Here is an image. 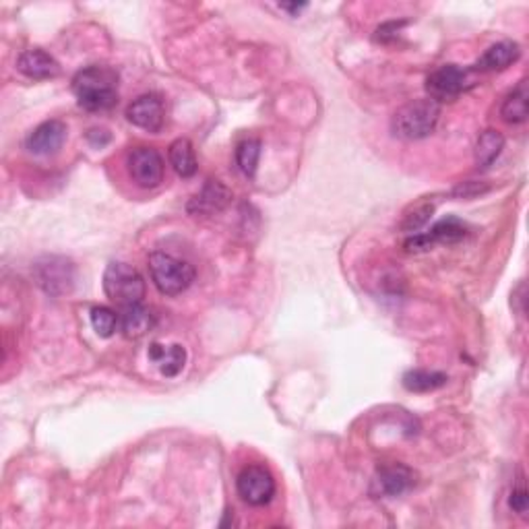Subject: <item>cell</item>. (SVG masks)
I'll return each instance as SVG.
<instances>
[{
	"mask_svg": "<svg viewBox=\"0 0 529 529\" xmlns=\"http://www.w3.org/2000/svg\"><path fill=\"white\" fill-rule=\"evenodd\" d=\"M73 92L87 112H104L118 104V73L110 66L92 65L73 77Z\"/></svg>",
	"mask_w": 529,
	"mask_h": 529,
	"instance_id": "obj_1",
	"label": "cell"
},
{
	"mask_svg": "<svg viewBox=\"0 0 529 529\" xmlns=\"http://www.w3.org/2000/svg\"><path fill=\"white\" fill-rule=\"evenodd\" d=\"M441 118V104L434 100H415L399 108L391 118V131L397 139L420 141L434 133Z\"/></svg>",
	"mask_w": 529,
	"mask_h": 529,
	"instance_id": "obj_2",
	"label": "cell"
},
{
	"mask_svg": "<svg viewBox=\"0 0 529 529\" xmlns=\"http://www.w3.org/2000/svg\"><path fill=\"white\" fill-rule=\"evenodd\" d=\"M149 275L164 296H180L193 285L196 271L188 261L157 251L149 255Z\"/></svg>",
	"mask_w": 529,
	"mask_h": 529,
	"instance_id": "obj_3",
	"label": "cell"
},
{
	"mask_svg": "<svg viewBox=\"0 0 529 529\" xmlns=\"http://www.w3.org/2000/svg\"><path fill=\"white\" fill-rule=\"evenodd\" d=\"M104 292L120 306L137 304L145 298V279L131 264L115 261L105 267Z\"/></svg>",
	"mask_w": 529,
	"mask_h": 529,
	"instance_id": "obj_4",
	"label": "cell"
},
{
	"mask_svg": "<svg viewBox=\"0 0 529 529\" xmlns=\"http://www.w3.org/2000/svg\"><path fill=\"white\" fill-rule=\"evenodd\" d=\"M126 170L133 183L139 188H145V191L157 188L164 183V157L154 147L133 149L126 157Z\"/></svg>",
	"mask_w": 529,
	"mask_h": 529,
	"instance_id": "obj_5",
	"label": "cell"
},
{
	"mask_svg": "<svg viewBox=\"0 0 529 529\" xmlns=\"http://www.w3.org/2000/svg\"><path fill=\"white\" fill-rule=\"evenodd\" d=\"M238 496L251 506H264L274 501L275 480L264 465H246L236 478Z\"/></svg>",
	"mask_w": 529,
	"mask_h": 529,
	"instance_id": "obj_6",
	"label": "cell"
},
{
	"mask_svg": "<svg viewBox=\"0 0 529 529\" xmlns=\"http://www.w3.org/2000/svg\"><path fill=\"white\" fill-rule=\"evenodd\" d=\"M467 83H470V71L457 65H443L426 77V92L436 104L453 102L465 92Z\"/></svg>",
	"mask_w": 529,
	"mask_h": 529,
	"instance_id": "obj_7",
	"label": "cell"
},
{
	"mask_svg": "<svg viewBox=\"0 0 529 529\" xmlns=\"http://www.w3.org/2000/svg\"><path fill=\"white\" fill-rule=\"evenodd\" d=\"M467 236V225L457 217H444L434 224L433 228L424 234H415V236L405 240L407 253H424L430 251L434 245H453Z\"/></svg>",
	"mask_w": 529,
	"mask_h": 529,
	"instance_id": "obj_8",
	"label": "cell"
},
{
	"mask_svg": "<svg viewBox=\"0 0 529 529\" xmlns=\"http://www.w3.org/2000/svg\"><path fill=\"white\" fill-rule=\"evenodd\" d=\"M35 277L44 292L52 294V296H63L73 290L75 267L63 256H48L35 264Z\"/></svg>",
	"mask_w": 529,
	"mask_h": 529,
	"instance_id": "obj_9",
	"label": "cell"
},
{
	"mask_svg": "<svg viewBox=\"0 0 529 529\" xmlns=\"http://www.w3.org/2000/svg\"><path fill=\"white\" fill-rule=\"evenodd\" d=\"M415 474L412 467L399 461H391V464L379 465V470L374 474L373 480V494L384 496V498H395L405 494L407 490L414 488Z\"/></svg>",
	"mask_w": 529,
	"mask_h": 529,
	"instance_id": "obj_10",
	"label": "cell"
},
{
	"mask_svg": "<svg viewBox=\"0 0 529 529\" xmlns=\"http://www.w3.org/2000/svg\"><path fill=\"white\" fill-rule=\"evenodd\" d=\"M126 120L147 133H160L165 123V105L157 94L139 95L126 108Z\"/></svg>",
	"mask_w": 529,
	"mask_h": 529,
	"instance_id": "obj_11",
	"label": "cell"
},
{
	"mask_svg": "<svg viewBox=\"0 0 529 529\" xmlns=\"http://www.w3.org/2000/svg\"><path fill=\"white\" fill-rule=\"evenodd\" d=\"M66 125L63 120H46L35 126L25 141V147L34 155H55L66 141Z\"/></svg>",
	"mask_w": 529,
	"mask_h": 529,
	"instance_id": "obj_12",
	"label": "cell"
},
{
	"mask_svg": "<svg viewBox=\"0 0 529 529\" xmlns=\"http://www.w3.org/2000/svg\"><path fill=\"white\" fill-rule=\"evenodd\" d=\"M230 188L219 180H207L205 186L188 201V214L191 215H215L230 205Z\"/></svg>",
	"mask_w": 529,
	"mask_h": 529,
	"instance_id": "obj_13",
	"label": "cell"
},
{
	"mask_svg": "<svg viewBox=\"0 0 529 529\" xmlns=\"http://www.w3.org/2000/svg\"><path fill=\"white\" fill-rule=\"evenodd\" d=\"M17 69H19V73H24L25 77L37 79V81L55 79L60 75L58 60L42 48L25 50L24 55L17 58Z\"/></svg>",
	"mask_w": 529,
	"mask_h": 529,
	"instance_id": "obj_14",
	"label": "cell"
},
{
	"mask_svg": "<svg viewBox=\"0 0 529 529\" xmlns=\"http://www.w3.org/2000/svg\"><path fill=\"white\" fill-rule=\"evenodd\" d=\"M521 50L515 42H498L490 46L484 55L475 60L474 71L480 73H496L509 69L513 63H517Z\"/></svg>",
	"mask_w": 529,
	"mask_h": 529,
	"instance_id": "obj_15",
	"label": "cell"
},
{
	"mask_svg": "<svg viewBox=\"0 0 529 529\" xmlns=\"http://www.w3.org/2000/svg\"><path fill=\"white\" fill-rule=\"evenodd\" d=\"M155 324V314L151 308H147L143 302L137 304H128L123 306V313H120V331L128 339H139L145 334H149Z\"/></svg>",
	"mask_w": 529,
	"mask_h": 529,
	"instance_id": "obj_16",
	"label": "cell"
},
{
	"mask_svg": "<svg viewBox=\"0 0 529 529\" xmlns=\"http://www.w3.org/2000/svg\"><path fill=\"white\" fill-rule=\"evenodd\" d=\"M149 360L155 362L164 376L172 379V376H178L183 373V368L186 364V350L180 344L162 345L155 342L149 345Z\"/></svg>",
	"mask_w": 529,
	"mask_h": 529,
	"instance_id": "obj_17",
	"label": "cell"
},
{
	"mask_svg": "<svg viewBox=\"0 0 529 529\" xmlns=\"http://www.w3.org/2000/svg\"><path fill=\"white\" fill-rule=\"evenodd\" d=\"M527 100H529V92H527V79L519 81V85L513 89V92L506 95V100L501 105V116L504 123L509 125H524L527 120Z\"/></svg>",
	"mask_w": 529,
	"mask_h": 529,
	"instance_id": "obj_18",
	"label": "cell"
},
{
	"mask_svg": "<svg viewBox=\"0 0 529 529\" xmlns=\"http://www.w3.org/2000/svg\"><path fill=\"white\" fill-rule=\"evenodd\" d=\"M503 149H504L503 135L494 131V128H488V131H484L480 135L478 143H475V165L482 170L490 168V165L498 160V155L503 154Z\"/></svg>",
	"mask_w": 529,
	"mask_h": 529,
	"instance_id": "obj_19",
	"label": "cell"
},
{
	"mask_svg": "<svg viewBox=\"0 0 529 529\" xmlns=\"http://www.w3.org/2000/svg\"><path fill=\"white\" fill-rule=\"evenodd\" d=\"M170 164L174 172L183 178H191L199 170V164H196V155L193 149V143L188 139H176L170 145Z\"/></svg>",
	"mask_w": 529,
	"mask_h": 529,
	"instance_id": "obj_20",
	"label": "cell"
},
{
	"mask_svg": "<svg viewBox=\"0 0 529 529\" xmlns=\"http://www.w3.org/2000/svg\"><path fill=\"white\" fill-rule=\"evenodd\" d=\"M447 374L436 370H410L404 374V387L412 393H430L447 384Z\"/></svg>",
	"mask_w": 529,
	"mask_h": 529,
	"instance_id": "obj_21",
	"label": "cell"
},
{
	"mask_svg": "<svg viewBox=\"0 0 529 529\" xmlns=\"http://www.w3.org/2000/svg\"><path fill=\"white\" fill-rule=\"evenodd\" d=\"M259 160H261L259 139H245L236 147V164L246 178H255L256 168H259Z\"/></svg>",
	"mask_w": 529,
	"mask_h": 529,
	"instance_id": "obj_22",
	"label": "cell"
},
{
	"mask_svg": "<svg viewBox=\"0 0 529 529\" xmlns=\"http://www.w3.org/2000/svg\"><path fill=\"white\" fill-rule=\"evenodd\" d=\"M92 327L97 335L108 339L120 327V314H116L108 306H95L92 308Z\"/></svg>",
	"mask_w": 529,
	"mask_h": 529,
	"instance_id": "obj_23",
	"label": "cell"
},
{
	"mask_svg": "<svg viewBox=\"0 0 529 529\" xmlns=\"http://www.w3.org/2000/svg\"><path fill=\"white\" fill-rule=\"evenodd\" d=\"M433 211H434V207L428 205V203H424V205H418L412 211V214L405 215L402 228L405 232H415L428 222V217L433 215Z\"/></svg>",
	"mask_w": 529,
	"mask_h": 529,
	"instance_id": "obj_24",
	"label": "cell"
},
{
	"mask_svg": "<svg viewBox=\"0 0 529 529\" xmlns=\"http://www.w3.org/2000/svg\"><path fill=\"white\" fill-rule=\"evenodd\" d=\"M404 25H405V21H389V24H384L376 29L374 40L381 42V44H389L393 40H397L399 29H402Z\"/></svg>",
	"mask_w": 529,
	"mask_h": 529,
	"instance_id": "obj_25",
	"label": "cell"
},
{
	"mask_svg": "<svg viewBox=\"0 0 529 529\" xmlns=\"http://www.w3.org/2000/svg\"><path fill=\"white\" fill-rule=\"evenodd\" d=\"M509 506L517 513V515H527L529 496H527V490L524 486L513 488V493L509 496Z\"/></svg>",
	"mask_w": 529,
	"mask_h": 529,
	"instance_id": "obj_26",
	"label": "cell"
},
{
	"mask_svg": "<svg viewBox=\"0 0 529 529\" xmlns=\"http://www.w3.org/2000/svg\"><path fill=\"white\" fill-rule=\"evenodd\" d=\"M484 191H488L486 186H482L478 183H465V185H461L455 188V193L453 195H457V196H464V199H472V196L475 195H480Z\"/></svg>",
	"mask_w": 529,
	"mask_h": 529,
	"instance_id": "obj_27",
	"label": "cell"
},
{
	"mask_svg": "<svg viewBox=\"0 0 529 529\" xmlns=\"http://www.w3.org/2000/svg\"><path fill=\"white\" fill-rule=\"evenodd\" d=\"M306 3H282L279 5V9H284V11H290L292 15H298L302 9H306Z\"/></svg>",
	"mask_w": 529,
	"mask_h": 529,
	"instance_id": "obj_28",
	"label": "cell"
}]
</instances>
